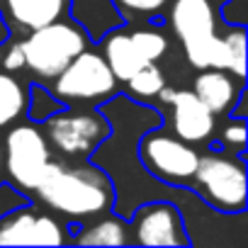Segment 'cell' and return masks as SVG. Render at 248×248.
<instances>
[{"label": "cell", "mask_w": 248, "mask_h": 248, "mask_svg": "<svg viewBox=\"0 0 248 248\" xmlns=\"http://www.w3.org/2000/svg\"><path fill=\"white\" fill-rule=\"evenodd\" d=\"M212 3H226V0H212Z\"/></svg>", "instance_id": "26"}, {"label": "cell", "mask_w": 248, "mask_h": 248, "mask_svg": "<svg viewBox=\"0 0 248 248\" xmlns=\"http://www.w3.org/2000/svg\"><path fill=\"white\" fill-rule=\"evenodd\" d=\"M124 85H127V95L132 100H156V95L163 90L166 85V76L163 71L158 68L156 61L151 63H144L139 71H134L127 80H124Z\"/></svg>", "instance_id": "19"}, {"label": "cell", "mask_w": 248, "mask_h": 248, "mask_svg": "<svg viewBox=\"0 0 248 248\" xmlns=\"http://www.w3.org/2000/svg\"><path fill=\"white\" fill-rule=\"evenodd\" d=\"M8 17L22 30H37L66 13V0H5Z\"/></svg>", "instance_id": "16"}, {"label": "cell", "mask_w": 248, "mask_h": 248, "mask_svg": "<svg viewBox=\"0 0 248 248\" xmlns=\"http://www.w3.org/2000/svg\"><path fill=\"white\" fill-rule=\"evenodd\" d=\"M156 97L170 107V124L175 137H180L187 144H202L212 139L217 129V114L209 112L195 93L163 85V90Z\"/></svg>", "instance_id": "11"}, {"label": "cell", "mask_w": 248, "mask_h": 248, "mask_svg": "<svg viewBox=\"0 0 248 248\" xmlns=\"http://www.w3.org/2000/svg\"><path fill=\"white\" fill-rule=\"evenodd\" d=\"M95 221L80 226L76 236H71V243L78 246H127L132 243L129 224L124 221L122 214H100L93 217Z\"/></svg>", "instance_id": "15"}, {"label": "cell", "mask_w": 248, "mask_h": 248, "mask_svg": "<svg viewBox=\"0 0 248 248\" xmlns=\"http://www.w3.org/2000/svg\"><path fill=\"white\" fill-rule=\"evenodd\" d=\"M20 68H25V54H22L20 42H13V44L8 46V51L3 54V71L15 73V71H20Z\"/></svg>", "instance_id": "24"}, {"label": "cell", "mask_w": 248, "mask_h": 248, "mask_svg": "<svg viewBox=\"0 0 248 248\" xmlns=\"http://www.w3.org/2000/svg\"><path fill=\"white\" fill-rule=\"evenodd\" d=\"M51 163V146L39 124H15L5 134L3 173L22 192L32 195Z\"/></svg>", "instance_id": "7"}, {"label": "cell", "mask_w": 248, "mask_h": 248, "mask_svg": "<svg viewBox=\"0 0 248 248\" xmlns=\"http://www.w3.org/2000/svg\"><path fill=\"white\" fill-rule=\"evenodd\" d=\"M90 39L83 27L73 20H54L37 30L20 42L25 54V68L34 73L39 80L56 78L83 49H88Z\"/></svg>", "instance_id": "3"}, {"label": "cell", "mask_w": 248, "mask_h": 248, "mask_svg": "<svg viewBox=\"0 0 248 248\" xmlns=\"http://www.w3.org/2000/svg\"><path fill=\"white\" fill-rule=\"evenodd\" d=\"M63 107L61 100H56L49 90H44L42 85H34L30 93H27V114L34 119V122H44L46 117H51L54 112H59Z\"/></svg>", "instance_id": "21"}, {"label": "cell", "mask_w": 248, "mask_h": 248, "mask_svg": "<svg viewBox=\"0 0 248 248\" xmlns=\"http://www.w3.org/2000/svg\"><path fill=\"white\" fill-rule=\"evenodd\" d=\"M51 95L66 105H102L117 95L119 80L100 51L83 49L56 78Z\"/></svg>", "instance_id": "5"}, {"label": "cell", "mask_w": 248, "mask_h": 248, "mask_svg": "<svg viewBox=\"0 0 248 248\" xmlns=\"http://www.w3.org/2000/svg\"><path fill=\"white\" fill-rule=\"evenodd\" d=\"M168 22L183 44L185 59L197 71L217 68L219 27L212 0H173Z\"/></svg>", "instance_id": "4"}, {"label": "cell", "mask_w": 248, "mask_h": 248, "mask_svg": "<svg viewBox=\"0 0 248 248\" xmlns=\"http://www.w3.org/2000/svg\"><path fill=\"white\" fill-rule=\"evenodd\" d=\"M117 10L122 13V17H154L158 15L166 5L168 0H114Z\"/></svg>", "instance_id": "22"}, {"label": "cell", "mask_w": 248, "mask_h": 248, "mask_svg": "<svg viewBox=\"0 0 248 248\" xmlns=\"http://www.w3.org/2000/svg\"><path fill=\"white\" fill-rule=\"evenodd\" d=\"M37 197L46 209L66 219H93L109 212L117 202L114 183L97 163H49L44 178L34 187Z\"/></svg>", "instance_id": "1"}, {"label": "cell", "mask_w": 248, "mask_h": 248, "mask_svg": "<svg viewBox=\"0 0 248 248\" xmlns=\"http://www.w3.org/2000/svg\"><path fill=\"white\" fill-rule=\"evenodd\" d=\"M187 185L207 207L221 214H241L246 209V163L236 154L209 151L200 156Z\"/></svg>", "instance_id": "2"}, {"label": "cell", "mask_w": 248, "mask_h": 248, "mask_svg": "<svg viewBox=\"0 0 248 248\" xmlns=\"http://www.w3.org/2000/svg\"><path fill=\"white\" fill-rule=\"evenodd\" d=\"M3 175H5L3 173V149H0V183H3Z\"/></svg>", "instance_id": "25"}, {"label": "cell", "mask_w": 248, "mask_h": 248, "mask_svg": "<svg viewBox=\"0 0 248 248\" xmlns=\"http://www.w3.org/2000/svg\"><path fill=\"white\" fill-rule=\"evenodd\" d=\"M217 68L246 78V27L243 25H233L226 30V34H219Z\"/></svg>", "instance_id": "17"}, {"label": "cell", "mask_w": 248, "mask_h": 248, "mask_svg": "<svg viewBox=\"0 0 248 248\" xmlns=\"http://www.w3.org/2000/svg\"><path fill=\"white\" fill-rule=\"evenodd\" d=\"M100 44H102V51H100V54L105 56L107 66L112 68V73H114V78H117L119 83H124L134 71H139V68L146 63V61L141 59V54L137 51V46H134L129 32L122 30V27L109 30V32L100 39Z\"/></svg>", "instance_id": "14"}, {"label": "cell", "mask_w": 248, "mask_h": 248, "mask_svg": "<svg viewBox=\"0 0 248 248\" xmlns=\"http://www.w3.org/2000/svg\"><path fill=\"white\" fill-rule=\"evenodd\" d=\"M27 112V90L10 73L0 71V129L15 124Z\"/></svg>", "instance_id": "18"}, {"label": "cell", "mask_w": 248, "mask_h": 248, "mask_svg": "<svg viewBox=\"0 0 248 248\" xmlns=\"http://www.w3.org/2000/svg\"><path fill=\"white\" fill-rule=\"evenodd\" d=\"M132 243L137 246H190L183 214L173 202H146L132 214Z\"/></svg>", "instance_id": "10"}, {"label": "cell", "mask_w": 248, "mask_h": 248, "mask_svg": "<svg viewBox=\"0 0 248 248\" xmlns=\"http://www.w3.org/2000/svg\"><path fill=\"white\" fill-rule=\"evenodd\" d=\"M137 154L146 173L166 185H187L200 161L192 144L166 129H149V134L141 137Z\"/></svg>", "instance_id": "8"}, {"label": "cell", "mask_w": 248, "mask_h": 248, "mask_svg": "<svg viewBox=\"0 0 248 248\" xmlns=\"http://www.w3.org/2000/svg\"><path fill=\"white\" fill-rule=\"evenodd\" d=\"M71 243L68 229L59 217L17 204L0 214V246H63Z\"/></svg>", "instance_id": "9"}, {"label": "cell", "mask_w": 248, "mask_h": 248, "mask_svg": "<svg viewBox=\"0 0 248 248\" xmlns=\"http://www.w3.org/2000/svg\"><path fill=\"white\" fill-rule=\"evenodd\" d=\"M129 37H132L137 51L141 54V59H144L146 63H151V61L158 63V61L166 56V51H168V37H166L161 30H156V27L132 30Z\"/></svg>", "instance_id": "20"}, {"label": "cell", "mask_w": 248, "mask_h": 248, "mask_svg": "<svg viewBox=\"0 0 248 248\" xmlns=\"http://www.w3.org/2000/svg\"><path fill=\"white\" fill-rule=\"evenodd\" d=\"M44 137L66 158L93 156L112 134L109 119L97 109H59L44 119Z\"/></svg>", "instance_id": "6"}, {"label": "cell", "mask_w": 248, "mask_h": 248, "mask_svg": "<svg viewBox=\"0 0 248 248\" xmlns=\"http://www.w3.org/2000/svg\"><path fill=\"white\" fill-rule=\"evenodd\" d=\"M192 93L207 105L209 112L224 114L231 112L233 102L243 93V78L224 68H202V73L192 83Z\"/></svg>", "instance_id": "12"}, {"label": "cell", "mask_w": 248, "mask_h": 248, "mask_svg": "<svg viewBox=\"0 0 248 248\" xmlns=\"http://www.w3.org/2000/svg\"><path fill=\"white\" fill-rule=\"evenodd\" d=\"M71 20L83 27L90 42H100L109 30L122 27L124 17L117 10L114 0H68Z\"/></svg>", "instance_id": "13"}, {"label": "cell", "mask_w": 248, "mask_h": 248, "mask_svg": "<svg viewBox=\"0 0 248 248\" xmlns=\"http://www.w3.org/2000/svg\"><path fill=\"white\" fill-rule=\"evenodd\" d=\"M221 144L226 149H236V151H241L246 146V122H243V117L229 119V124H224V129H221Z\"/></svg>", "instance_id": "23"}]
</instances>
